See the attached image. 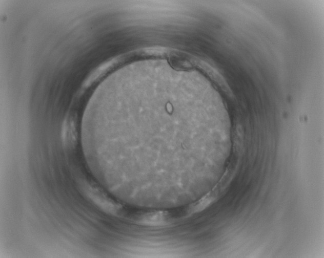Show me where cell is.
Returning a JSON list of instances; mask_svg holds the SVG:
<instances>
[{"instance_id":"cell-2","label":"cell","mask_w":324,"mask_h":258,"mask_svg":"<svg viewBox=\"0 0 324 258\" xmlns=\"http://www.w3.org/2000/svg\"><path fill=\"white\" fill-rule=\"evenodd\" d=\"M88 197L104 210L114 215L124 214L123 207L103 191L94 189L88 191Z\"/></svg>"},{"instance_id":"cell-1","label":"cell","mask_w":324,"mask_h":258,"mask_svg":"<svg viewBox=\"0 0 324 258\" xmlns=\"http://www.w3.org/2000/svg\"><path fill=\"white\" fill-rule=\"evenodd\" d=\"M126 216L140 225L150 226H160L170 223L174 219L168 211L154 210L136 213H128Z\"/></svg>"}]
</instances>
